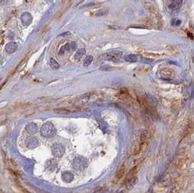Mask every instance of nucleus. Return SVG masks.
<instances>
[{
    "label": "nucleus",
    "instance_id": "obj_21",
    "mask_svg": "<svg viewBox=\"0 0 194 193\" xmlns=\"http://www.w3.org/2000/svg\"><path fill=\"white\" fill-rule=\"evenodd\" d=\"M182 24V21L179 19H174L171 21V25L173 26H179Z\"/></svg>",
    "mask_w": 194,
    "mask_h": 193
},
{
    "label": "nucleus",
    "instance_id": "obj_13",
    "mask_svg": "<svg viewBox=\"0 0 194 193\" xmlns=\"http://www.w3.org/2000/svg\"><path fill=\"white\" fill-rule=\"evenodd\" d=\"M137 181V177H132L131 178H128V179H126L125 181V187L128 188V189H131L133 187V186L134 185L135 183H136Z\"/></svg>",
    "mask_w": 194,
    "mask_h": 193
},
{
    "label": "nucleus",
    "instance_id": "obj_5",
    "mask_svg": "<svg viewBox=\"0 0 194 193\" xmlns=\"http://www.w3.org/2000/svg\"><path fill=\"white\" fill-rule=\"evenodd\" d=\"M123 52L120 51H112L107 54V59L112 62H119L122 59Z\"/></svg>",
    "mask_w": 194,
    "mask_h": 193
},
{
    "label": "nucleus",
    "instance_id": "obj_16",
    "mask_svg": "<svg viewBox=\"0 0 194 193\" xmlns=\"http://www.w3.org/2000/svg\"><path fill=\"white\" fill-rule=\"evenodd\" d=\"M144 55H146V56L148 57V58H161V57L162 56V54L156 53V52H144Z\"/></svg>",
    "mask_w": 194,
    "mask_h": 193
},
{
    "label": "nucleus",
    "instance_id": "obj_8",
    "mask_svg": "<svg viewBox=\"0 0 194 193\" xmlns=\"http://www.w3.org/2000/svg\"><path fill=\"white\" fill-rule=\"evenodd\" d=\"M18 50V45L16 42H10L5 47V50L8 54L14 53Z\"/></svg>",
    "mask_w": 194,
    "mask_h": 193
},
{
    "label": "nucleus",
    "instance_id": "obj_7",
    "mask_svg": "<svg viewBox=\"0 0 194 193\" xmlns=\"http://www.w3.org/2000/svg\"><path fill=\"white\" fill-rule=\"evenodd\" d=\"M154 135V130H146L143 131L140 136V142H148V140L151 138Z\"/></svg>",
    "mask_w": 194,
    "mask_h": 193
},
{
    "label": "nucleus",
    "instance_id": "obj_15",
    "mask_svg": "<svg viewBox=\"0 0 194 193\" xmlns=\"http://www.w3.org/2000/svg\"><path fill=\"white\" fill-rule=\"evenodd\" d=\"M125 60L128 62H131V63H134V62H137L138 60L137 56L134 54H129V55H127L126 56H125L124 58Z\"/></svg>",
    "mask_w": 194,
    "mask_h": 193
},
{
    "label": "nucleus",
    "instance_id": "obj_9",
    "mask_svg": "<svg viewBox=\"0 0 194 193\" xmlns=\"http://www.w3.org/2000/svg\"><path fill=\"white\" fill-rule=\"evenodd\" d=\"M26 130L30 134H35L38 131V126L34 122H30L26 125Z\"/></svg>",
    "mask_w": 194,
    "mask_h": 193
},
{
    "label": "nucleus",
    "instance_id": "obj_4",
    "mask_svg": "<svg viewBox=\"0 0 194 193\" xmlns=\"http://www.w3.org/2000/svg\"><path fill=\"white\" fill-rule=\"evenodd\" d=\"M65 148L61 144L55 143L52 146V153H53V156L56 158H61L64 153Z\"/></svg>",
    "mask_w": 194,
    "mask_h": 193
},
{
    "label": "nucleus",
    "instance_id": "obj_11",
    "mask_svg": "<svg viewBox=\"0 0 194 193\" xmlns=\"http://www.w3.org/2000/svg\"><path fill=\"white\" fill-rule=\"evenodd\" d=\"M125 172V164H123L122 166L120 167V169L118 170V171L117 172L116 176H115V180L118 181V180L121 179V178L124 176Z\"/></svg>",
    "mask_w": 194,
    "mask_h": 193
},
{
    "label": "nucleus",
    "instance_id": "obj_6",
    "mask_svg": "<svg viewBox=\"0 0 194 193\" xmlns=\"http://www.w3.org/2000/svg\"><path fill=\"white\" fill-rule=\"evenodd\" d=\"M26 147L29 149H34L37 148L38 145V140L35 136H30L25 139Z\"/></svg>",
    "mask_w": 194,
    "mask_h": 193
},
{
    "label": "nucleus",
    "instance_id": "obj_17",
    "mask_svg": "<svg viewBox=\"0 0 194 193\" xmlns=\"http://www.w3.org/2000/svg\"><path fill=\"white\" fill-rule=\"evenodd\" d=\"M86 52V50L84 48H82V49H79V50H78L77 52H76L75 55V59H80V58H81L83 57V55L85 54Z\"/></svg>",
    "mask_w": 194,
    "mask_h": 193
},
{
    "label": "nucleus",
    "instance_id": "obj_3",
    "mask_svg": "<svg viewBox=\"0 0 194 193\" xmlns=\"http://www.w3.org/2000/svg\"><path fill=\"white\" fill-rule=\"evenodd\" d=\"M159 75L160 78L166 80V81H171L175 77V72L174 70L171 68H163L161 69L159 71Z\"/></svg>",
    "mask_w": 194,
    "mask_h": 193
},
{
    "label": "nucleus",
    "instance_id": "obj_19",
    "mask_svg": "<svg viewBox=\"0 0 194 193\" xmlns=\"http://www.w3.org/2000/svg\"><path fill=\"white\" fill-rule=\"evenodd\" d=\"M50 64L52 68L54 69H58L60 68L59 63H58L55 59H53V58H51V59H50Z\"/></svg>",
    "mask_w": 194,
    "mask_h": 193
},
{
    "label": "nucleus",
    "instance_id": "obj_2",
    "mask_svg": "<svg viewBox=\"0 0 194 193\" xmlns=\"http://www.w3.org/2000/svg\"><path fill=\"white\" fill-rule=\"evenodd\" d=\"M72 166L77 170L82 171L87 167L88 163L85 158L81 156H78L76 158H75L74 160H73Z\"/></svg>",
    "mask_w": 194,
    "mask_h": 193
},
{
    "label": "nucleus",
    "instance_id": "obj_23",
    "mask_svg": "<svg viewBox=\"0 0 194 193\" xmlns=\"http://www.w3.org/2000/svg\"><path fill=\"white\" fill-rule=\"evenodd\" d=\"M76 47H77V44H76L75 42H72V50H75Z\"/></svg>",
    "mask_w": 194,
    "mask_h": 193
},
{
    "label": "nucleus",
    "instance_id": "obj_1",
    "mask_svg": "<svg viewBox=\"0 0 194 193\" xmlns=\"http://www.w3.org/2000/svg\"><path fill=\"white\" fill-rule=\"evenodd\" d=\"M41 133L45 138H53L56 135V129L50 122H46L41 128Z\"/></svg>",
    "mask_w": 194,
    "mask_h": 193
},
{
    "label": "nucleus",
    "instance_id": "obj_10",
    "mask_svg": "<svg viewBox=\"0 0 194 193\" xmlns=\"http://www.w3.org/2000/svg\"><path fill=\"white\" fill-rule=\"evenodd\" d=\"M182 0H176V1H173L169 5V8L172 11H177L179 10V8L182 7Z\"/></svg>",
    "mask_w": 194,
    "mask_h": 193
},
{
    "label": "nucleus",
    "instance_id": "obj_14",
    "mask_svg": "<svg viewBox=\"0 0 194 193\" xmlns=\"http://www.w3.org/2000/svg\"><path fill=\"white\" fill-rule=\"evenodd\" d=\"M73 178H74L73 175L71 173H69V172H66V173H63L62 175V178L63 179V181L66 183H69L70 181H72Z\"/></svg>",
    "mask_w": 194,
    "mask_h": 193
},
{
    "label": "nucleus",
    "instance_id": "obj_12",
    "mask_svg": "<svg viewBox=\"0 0 194 193\" xmlns=\"http://www.w3.org/2000/svg\"><path fill=\"white\" fill-rule=\"evenodd\" d=\"M187 157L186 156H182L181 157H179V159L177 160V167L179 168H182L185 166V164L187 163Z\"/></svg>",
    "mask_w": 194,
    "mask_h": 193
},
{
    "label": "nucleus",
    "instance_id": "obj_24",
    "mask_svg": "<svg viewBox=\"0 0 194 193\" xmlns=\"http://www.w3.org/2000/svg\"><path fill=\"white\" fill-rule=\"evenodd\" d=\"M70 35V33L69 32H65V33H63V34H61V35H60L59 36H61V35H63V36H65V35Z\"/></svg>",
    "mask_w": 194,
    "mask_h": 193
},
{
    "label": "nucleus",
    "instance_id": "obj_22",
    "mask_svg": "<svg viewBox=\"0 0 194 193\" xmlns=\"http://www.w3.org/2000/svg\"><path fill=\"white\" fill-rule=\"evenodd\" d=\"M55 112H58V113H61V114H63V113H64V114H67V113H69L70 112L69 110H67V109H55Z\"/></svg>",
    "mask_w": 194,
    "mask_h": 193
},
{
    "label": "nucleus",
    "instance_id": "obj_18",
    "mask_svg": "<svg viewBox=\"0 0 194 193\" xmlns=\"http://www.w3.org/2000/svg\"><path fill=\"white\" fill-rule=\"evenodd\" d=\"M27 19H32L31 16H30L28 13H25V14H24L23 16H22V17H21L22 22L23 23L24 25H27V24H29V22H27Z\"/></svg>",
    "mask_w": 194,
    "mask_h": 193
},
{
    "label": "nucleus",
    "instance_id": "obj_20",
    "mask_svg": "<svg viewBox=\"0 0 194 193\" xmlns=\"http://www.w3.org/2000/svg\"><path fill=\"white\" fill-rule=\"evenodd\" d=\"M92 60H93V57L91 56V55H89L85 58L84 61V66H88L92 63Z\"/></svg>",
    "mask_w": 194,
    "mask_h": 193
}]
</instances>
